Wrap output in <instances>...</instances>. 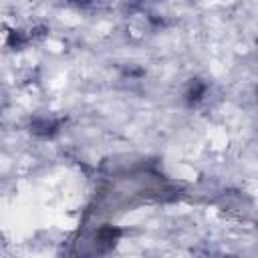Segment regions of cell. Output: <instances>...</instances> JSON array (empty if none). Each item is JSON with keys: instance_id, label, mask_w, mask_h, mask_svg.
Here are the masks:
<instances>
[{"instance_id": "cell-1", "label": "cell", "mask_w": 258, "mask_h": 258, "mask_svg": "<svg viewBox=\"0 0 258 258\" xmlns=\"http://www.w3.org/2000/svg\"><path fill=\"white\" fill-rule=\"evenodd\" d=\"M117 234H119L117 230H111V228H105V230H101V232H99V238H101L103 242H113V240L117 238Z\"/></svg>"}]
</instances>
